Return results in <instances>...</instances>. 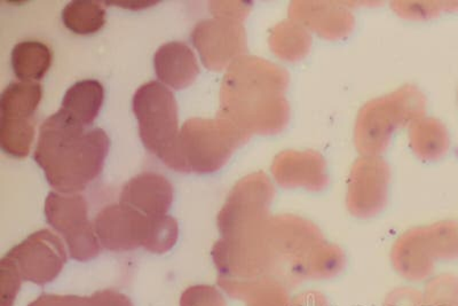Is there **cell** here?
I'll use <instances>...</instances> for the list:
<instances>
[{
    "label": "cell",
    "instance_id": "obj_1",
    "mask_svg": "<svg viewBox=\"0 0 458 306\" xmlns=\"http://www.w3.org/2000/svg\"><path fill=\"white\" fill-rule=\"evenodd\" d=\"M109 146L104 130L86 128L57 110L40 125L34 160L55 191L75 194L99 177Z\"/></svg>",
    "mask_w": 458,
    "mask_h": 306
},
{
    "label": "cell",
    "instance_id": "obj_2",
    "mask_svg": "<svg viewBox=\"0 0 458 306\" xmlns=\"http://www.w3.org/2000/svg\"><path fill=\"white\" fill-rule=\"evenodd\" d=\"M231 85L242 120L251 130L274 134L285 129L290 117L285 98L289 73L285 69L267 61L250 59L241 64Z\"/></svg>",
    "mask_w": 458,
    "mask_h": 306
},
{
    "label": "cell",
    "instance_id": "obj_3",
    "mask_svg": "<svg viewBox=\"0 0 458 306\" xmlns=\"http://www.w3.org/2000/svg\"><path fill=\"white\" fill-rule=\"evenodd\" d=\"M132 108L145 149L170 169L186 173L180 149L178 105L171 89L161 81H148L134 93Z\"/></svg>",
    "mask_w": 458,
    "mask_h": 306
},
{
    "label": "cell",
    "instance_id": "obj_4",
    "mask_svg": "<svg viewBox=\"0 0 458 306\" xmlns=\"http://www.w3.org/2000/svg\"><path fill=\"white\" fill-rule=\"evenodd\" d=\"M427 99L412 85L368 102L359 112L354 130L355 146L366 157L386 152L395 130L423 118Z\"/></svg>",
    "mask_w": 458,
    "mask_h": 306
},
{
    "label": "cell",
    "instance_id": "obj_5",
    "mask_svg": "<svg viewBox=\"0 0 458 306\" xmlns=\"http://www.w3.org/2000/svg\"><path fill=\"white\" fill-rule=\"evenodd\" d=\"M247 137L244 130L227 121L204 122V132L195 134L194 140L180 133L186 173L210 174L219 170Z\"/></svg>",
    "mask_w": 458,
    "mask_h": 306
},
{
    "label": "cell",
    "instance_id": "obj_6",
    "mask_svg": "<svg viewBox=\"0 0 458 306\" xmlns=\"http://www.w3.org/2000/svg\"><path fill=\"white\" fill-rule=\"evenodd\" d=\"M23 281L36 285L52 283L63 272L67 251L63 240L50 230L35 232L3 257Z\"/></svg>",
    "mask_w": 458,
    "mask_h": 306
},
{
    "label": "cell",
    "instance_id": "obj_7",
    "mask_svg": "<svg viewBox=\"0 0 458 306\" xmlns=\"http://www.w3.org/2000/svg\"><path fill=\"white\" fill-rule=\"evenodd\" d=\"M391 259L395 270L406 279H427L431 276L437 259L447 260L439 224L412 228L401 235L392 249Z\"/></svg>",
    "mask_w": 458,
    "mask_h": 306
},
{
    "label": "cell",
    "instance_id": "obj_8",
    "mask_svg": "<svg viewBox=\"0 0 458 306\" xmlns=\"http://www.w3.org/2000/svg\"><path fill=\"white\" fill-rule=\"evenodd\" d=\"M390 166L378 157L359 158L352 166L346 204L352 215L369 218L387 202Z\"/></svg>",
    "mask_w": 458,
    "mask_h": 306
},
{
    "label": "cell",
    "instance_id": "obj_9",
    "mask_svg": "<svg viewBox=\"0 0 458 306\" xmlns=\"http://www.w3.org/2000/svg\"><path fill=\"white\" fill-rule=\"evenodd\" d=\"M148 225V216L121 202L105 207L94 222L101 246L122 252L142 247Z\"/></svg>",
    "mask_w": 458,
    "mask_h": 306
},
{
    "label": "cell",
    "instance_id": "obj_10",
    "mask_svg": "<svg viewBox=\"0 0 458 306\" xmlns=\"http://www.w3.org/2000/svg\"><path fill=\"white\" fill-rule=\"evenodd\" d=\"M272 173L284 189L321 191L329 183L325 158L315 150H284L274 160Z\"/></svg>",
    "mask_w": 458,
    "mask_h": 306
},
{
    "label": "cell",
    "instance_id": "obj_11",
    "mask_svg": "<svg viewBox=\"0 0 458 306\" xmlns=\"http://www.w3.org/2000/svg\"><path fill=\"white\" fill-rule=\"evenodd\" d=\"M289 18L329 40L349 36L354 27L353 14L337 3L293 2Z\"/></svg>",
    "mask_w": 458,
    "mask_h": 306
},
{
    "label": "cell",
    "instance_id": "obj_12",
    "mask_svg": "<svg viewBox=\"0 0 458 306\" xmlns=\"http://www.w3.org/2000/svg\"><path fill=\"white\" fill-rule=\"evenodd\" d=\"M174 197V186L165 175L142 173L134 175L123 186L121 203L140 211L148 217H157L167 215Z\"/></svg>",
    "mask_w": 458,
    "mask_h": 306
},
{
    "label": "cell",
    "instance_id": "obj_13",
    "mask_svg": "<svg viewBox=\"0 0 458 306\" xmlns=\"http://www.w3.org/2000/svg\"><path fill=\"white\" fill-rule=\"evenodd\" d=\"M154 68L159 81L174 89L191 87L199 73L194 52L182 42L162 45L155 53Z\"/></svg>",
    "mask_w": 458,
    "mask_h": 306
},
{
    "label": "cell",
    "instance_id": "obj_14",
    "mask_svg": "<svg viewBox=\"0 0 458 306\" xmlns=\"http://www.w3.org/2000/svg\"><path fill=\"white\" fill-rule=\"evenodd\" d=\"M104 100L105 89L99 81H80L64 93L59 110L76 123L89 128L99 115Z\"/></svg>",
    "mask_w": 458,
    "mask_h": 306
},
{
    "label": "cell",
    "instance_id": "obj_15",
    "mask_svg": "<svg viewBox=\"0 0 458 306\" xmlns=\"http://www.w3.org/2000/svg\"><path fill=\"white\" fill-rule=\"evenodd\" d=\"M45 217L64 236L89 223L88 202L83 195L50 191L45 200Z\"/></svg>",
    "mask_w": 458,
    "mask_h": 306
},
{
    "label": "cell",
    "instance_id": "obj_16",
    "mask_svg": "<svg viewBox=\"0 0 458 306\" xmlns=\"http://www.w3.org/2000/svg\"><path fill=\"white\" fill-rule=\"evenodd\" d=\"M11 64L20 81L38 83L50 71L51 48L38 40H23L16 44L12 51Z\"/></svg>",
    "mask_w": 458,
    "mask_h": 306
},
{
    "label": "cell",
    "instance_id": "obj_17",
    "mask_svg": "<svg viewBox=\"0 0 458 306\" xmlns=\"http://www.w3.org/2000/svg\"><path fill=\"white\" fill-rule=\"evenodd\" d=\"M224 288L233 296L248 301V306H290L285 285L274 279H224Z\"/></svg>",
    "mask_w": 458,
    "mask_h": 306
},
{
    "label": "cell",
    "instance_id": "obj_18",
    "mask_svg": "<svg viewBox=\"0 0 458 306\" xmlns=\"http://www.w3.org/2000/svg\"><path fill=\"white\" fill-rule=\"evenodd\" d=\"M409 139L414 153L424 161L439 160L449 149L447 129L436 118H420L412 123Z\"/></svg>",
    "mask_w": 458,
    "mask_h": 306
},
{
    "label": "cell",
    "instance_id": "obj_19",
    "mask_svg": "<svg viewBox=\"0 0 458 306\" xmlns=\"http://www.w3.org/2000/svg\"><path fill=\"white\" fill-rule=\"evenodd\" d=\"M42 98V85L36 81L12 83L4 89L0 97V116L35 117Z\"/></svg>",
    "mask_w": 458,
    "mask_h": 306
},
{
    "label": "cell",
    "instance_id": "obj_20",
    "mask_svg": "<svg viewBox=\"0 0 458 306\" xmlns=\"http://www.w3.org/2000/svg\"><path fill=\"white\" fill-rule=\"evenodd\" d=\"M312 45V37L301 23L288 20L273 30L271 47L282 60L298 61L304 59Z\"/></svg>",
    "mask_w": 458,
    "mask_h": 306
},
{
    "label": "cell",
    "instance_id": "obj_21",
    "mask_svg": "<svg viewBox=\"0 0 458 306\" xmlns=\"http://www.w3.org/2000/svg\"><path fill=\"white\" fill-rule=\"evenodd\" d=\"M64 27L73 34L86 36L97 34L106 24V10L94 0H73L63 10Z\"/></svg>",
    "mask_w": 458,
    "mask_h": 306
},
{
    "label": "cell",
    "instance_id": "obj_22",
    "mask_svg": "<svg viewBox=\"0 0 458 306\" xmlns=\"http://www.w3.org/2000/svg\"><path fill=\"white\" fill-rule=\"evenodd\" d=\"M35 117L0 116V147L3 152L16 158L27 157L34 141Z\"/></svg>",
    "mask_w": 458,
    "mask_h": 306
},
{
    "label": "cell",
    "instance_id": "obj_23",
    "mask_svg": "<svg viewBox=\"0 0 458 306\" xmlns=\"http://www.w3.org/2000/svg\"><path fill=\"white\" fill-rule=\"evenodd\" d=\"M178 235V222L172 216L149 217L148 231L142 247L153 254H165L177 243Z\"/></svg>",
    "mask_w": 458,
    "mask_h": 306
},
{
    "label": "cell",
    "instance_id": "obj_24",
    "mask_svg": "<svg viewBox=\"0 0 458 306\" xmlns=\"http://www.w3.org/2000/svg\"><path fill=\"white\" fill-rule=\"evenodd\" d=\"M64 240L69 255L79 262H89L100 255L101 243L91 222L65 235Z\"/></svg>",
    "mask_w": 458,
    "mask_h": 306
},
{
    "label": "cell",
    "instance_id": "obj_25",
    "mask_svg": "<svg viewBox=\"0 0 458 306\" xmlns=\"http://www.w3.org/2000/svg\"><path fill=\"white\" fill-rule=\"evenodd\" d=\"M423 297L424 306H458V276H436L428 284Z\"/></svg>",
    "mask_w": 458,
    "mask_h": 306
},
{
    "label": "cell",
    "instance_id": "obj_26",
    "mask_svg": "<svg viewBox=\"0 0 458 306\" xmlns=\"http://www.w3.org/2000/svg\"><path fill=\"white\" fill-rule=\"evenodd\" d=\"M392 7L404 19L423 20L443 12L458 11V2H394Z\"/></svg>",
    "mask_w": 458,
    "mask_h": 306
},
{
    "label": "cell",
    "instance_id": "obj_27",
    "mask_svg": "<svg viewBox=\"0 0 458 306\" xmlns=\"http://www.w3.org/2000/svg\"><path fill=\"white\" fill-rule=\"evenodd\" d=\"M22 277L6 259L0 260V296L2 306H13L21 287Z\"/></svg>",
    "mask_w": 458,
    "mask_h": 306
},
{
    "label": "cell",
    "instance_id": "obj_28",
    "mask_svg": "<svg viewBox=\"0 0 458 306\" xmlns=\"http://www.w3.org/2000/svg\"><path fill=\"white\" fill-rule=\"evenodd\" d=\"M180 306H227L222 293L211 285H194L182 293Z\"/></svg>",
    "mask_w": 458,
    "mask_h": 306
},
{
    "label": "cell",
    "instance_id": "obj_29",
    "mask_svg": "<svg viewBox=\"0 0 458 306\" xmlns=\"http://www.w3.org/2000/svg\"><path fill=\"white\" fill-rule=\"evenodd\" d=\"M386 306H424V297L414 289H398L388 295Z\"/></svg>",
    "mask_w": 458,
    "mask_h": 306
},
{
    "label": "cell",
    "instance_id": "obj_30",
    "mask_svg": "<svg viewBox=\"0 0 458 306\" xmlns=\"http://www.w3.org/2000/svg\"><path fill=\"white\" fill-rule=\"evenodd\" d=\"M92 306H133L132 302L124 293L116 291H99L89 296Z\"/></svg>",
    "mask_w": 458,
    "mask_h": 306
},
{
    "label": "cell",
    "instance_id": "obj_31",
    "mask_svg": "<svg viewBox=\"0 0 458 306\" xmlns=\"http://www.w3.org/2000/svg\"><path fill=\"white\" fill-rule=\"evenodd\" d=\"M290 306H328V302L321 293L306 292L298 295Z\"/></svg>",
    "mask_w": 458,
    "mask_h": 306
},
{
    "label": "cell",
    "instance_id": "obj_32",
    "mask_svg": "<svg viewBox=\"0 0 458 306\" xmlns=\"http://www.w3.org/2000/svg\"><path fill=\"white\" fill-rule=\"evenodd\" d=\"M107 5L117 6L125 8V10H143V8H148L154 5H157L159 2L157 0H150V2H106Z\"/></svg>",
    "mask_w": 458,
    "mask_h": 306
},
{
    "label": "cell",
    "instance_id": "obj_33",
    "mask_svg": "<svg viewBox=\"0 0 458 306\" xmlns=\"http://www.w3.org/2000/svg\"><path fill=\"white\" fill-rule=\"evenodd\" d=\"M60 306H92L89 296L65 295L61 297Z\"/></svg>",
    "mask_w": 458,
    "mask_h": 306
},
{
    "label": "cell",
    "instance_id": "obj_34",
    "mask_svg": "<svg viewBox=\"0 0 458 306\" xmlns=\"http://www.w3.org/2000/svg\"><path fill=\"white\" fill-rule=\"evenodd\" d=\"M61 297L63 295H52V293H44L38 299L32 302L28 306H60Z\"/></svg>",
    "mask_w": 458,
    "mask_h": 306
}]
</instances>
